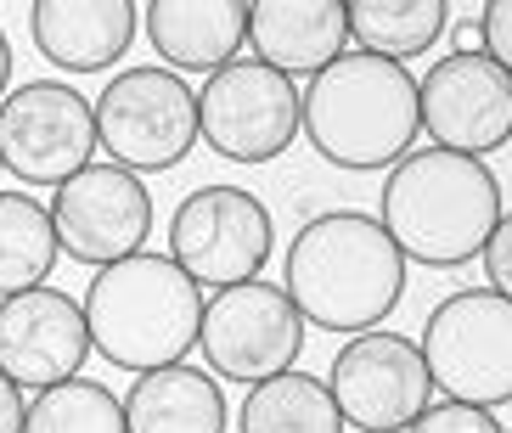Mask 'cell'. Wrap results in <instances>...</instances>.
Returning <instances> with one entry per match:
<instances>
[{"instance_id": "cell-17", "label": "cell", "mask_w": 512, "mask_h": 433, "mask_svg": "<svg viewBox=\"0 0 512 433\" xmlns=\"http://www.w3.org/2000/svg\"><path fill=\"white\" fill-rule=\"evenodd\" d=\"M141 29L175 74H214L237 62V51L248 45V6L242 0H152L141 6Z\"/></svg>"}, {"instance_id": "cell-15", "label": "cell", "mask_w": 512, "mask_h": 433, "mask_svg": "<svg viewBox=\"0 0 512 433\" xmlns=\"http://www.w3.org/2000/svg\"><path fill=\"white\" fill-rule=\"evenodd\" d=\"M141 6L130 0H34L29 34L34 51L62 74H102L136 45Z\"/></svg>"}, {"instance_id": "cell-5", "label": "cell", "mask_w": 512, "mask_h": 433, "mask_svg": "<svg viewBox=\"0 0 512 433\" xmlns=\"http://www.w3.org/2000/svg\"><path fill=\"white\" fill-rule=\"evenodd\" d=\"M422 360L445 400L496 405L512 400V299L490 287H462L422 321Z\"/></svg>"}, {"instance_id": "cell-29", "label": "cell", "mask_w": 512, "mask_h": 433, "mask_svg": "<svg viewBox=\"0 0 512 433\" xmlns=\"http://www.w3.org/2000/svg\"><path fill=\"white\" fill-rule=\"evenodd\" d=\"M507 433H512V428H507Z\"/></svg>"}, {"instance_id": "cell-28", "label": "cell", "mask_w": 512, "mask_h": 433, "mask_svg": "<svg viewBox=\"0 0 512 433\" xmlns=\"http://www.w3.org/2000/svg\"><path fill=\"white\" fill-rule=\"evenodd\" d=\"M0 169H6V164H0Z\"/></svg>"}, {"instance_id": "cell-19", "label": "cell", "mask_w": 512, "mask_h": 433, "mask_svg": "<svg viewBox=\"0 0 512 433\" xmlns=\"http://www.w3.org/2000/svg\"><path fill=\"white\" fill-rule=\"evenodd\" d=\"M242 433H344V417H338V400L321 377L310 372H282V377H265L248 389L242 400Z\"/></svg>"}, {"instance_id": "cell-9", "label": "cell", "mask_w": 512, "mask_h": 433, "mask_svg": "<svg viewBox=\"0 0 512 433\" xmlns=\"http://www.w3.org/2000/svg\"><path fill=\"white\" fill-rule=\"evenodd\" d=\"M197 135L231 164H271L299 135V90L259 57H237L197 90Z\"/></svg>"}, {"instance_id": "cell-22", "label": "cell", "mask_w": 512, "mask_h": 433, "mask_svg": "<svg viewBox=\"0 0 512 433\" xmlns=\"http://www.w3.org/2000/svg\"><path fill=\"white\" fill-rule=\"evenodd\" d=\"M23 433H130L124 400L107 383L68 377L57 389H40L34 405L23 411Z\"/></svg>"}, {"instance_id": "cell-11", "label": "cell", "mask_w": 512, "mask_h": 433, "mask_svg": "<svg viewBox=\"0 0 512 433\" xmlns=\"http://www.w3.org/2000/svg\"><path fill=\"white\" fill-rule=\"evenodd\" d=\"M327 389L338 400V417L361 433H406L434 405V377L422 349L383 327L355 332L332 355Z\"/></svg>"}, {"instance_id": "cell-21", "label": "cell", "mask_w": 512, "mask_h": 433, "mask_svg": "<svg viewBox=\"0 0 512 433\" xmlns=\"http://www.w3.org/2000/svg\"><path fill=\"white\" fill-rule=\"evenodd\" d=\"M445 29H451L445 0H355L349 6V40L389 62L434 51Z\"/></svg>"}, {"instance_id": "cell-23", "label": "cell", "mask_w": 512, "mask_h": 433, "mask_svg": "<svg viewBox=\"0 0 512 433\" xmlns=\"http://www.w3.org/2000/svg\"><path fill=\"white\" fill-rule=\"evenodd\" d=\"M406 433H507L496 422V411H484V405H462V400H439L428 405Z\"/></svg>"}, {"instance_id": "cell-27", "label": "cell", "mask_w": 512, "mask_h": 433, "mask_svg": "<svg viewBox=\"0 0 512 433\" xmlns=\"http://www.w3.org/2000/svg\"><path fill=\"white\" fill-rule=\"evenodd\" d=\"M6 79H12V45L0 34V102H6Z\"/></svg>"}, {"instance_id": "cell-24", "label": "cell", "mask_w": 512, "mask_h": 433, "mask_svg": "<svg viewBox=\"0 0 512 433\" xmlns=\"http://www.w3.org/2000/svg\"><path fill=\"white\" fill-rule=\"evenodd\" d=\"M484 282H490V293H501V299H512V209L501 214V225L490 231V242H484Z\"/></svg>"}, {"instance_id": "cell-10", "label": "cell", "mask_w": 512, "mask_h": 433, "mask_svg": "<svg viewBox=\"0 0 512 433\" xmlns=\"http://www.w3.org/2000/svg\"><path fill=\"white\" fill-rule=\"evenodd\" d=\"M96 102L62 79H29L0 102V164L23 186H62L91 169Z\"/></svg>"}, {"instance_id": "cell-6", "label": "cell", "mask_w": 512, "mask_h": 433, "mask_svg": "<svg viewBox=\"0 0 512 433\" xmlns=\"http://www.w3.org/2000/svg\"><path fill=\"white\" fill-rule=\"evenodd\" d=\"M96 141L130 175L175 169L197 147V90L175 68H124L96 96Z\"/></svg>"}, {"instance_id": "cell-2", "label": "cell", "mask_w": 512, "mask_h": 433, "mask_svg": "<svg viewBox=\"0 0 512 433\" xmlns=\"http://www.w3.org/2000/svg\"><path fill=\"white\" fill-rule=\"evenodd\" d=\"M377 220L394 248L428 270H456L484 254L490 231L501 225V180L484 158L445 147L406 152L383 180Z\"/></svg>"}, {"instance_id": "cell-18", "label": "cell", "mask_w": 512, "mask_h": 433, "mask_svg": "<svg viewBox=\"0 0 512 433\" xmlns=\"http://www.w3.org/2000/svg\"><path fill=\"white\" fill-rule=\"evenodd\" d=\"M130 433H226V394L220 377L197 366H158L141 372L124 394Z\"/></svg>"}, {"instance_id": "cell-8", "label": "cell", "mask_w": 512, "mask_h": 433, "mask_svg": "<svg viewBox=\"0 0 512 433\" xmlns=\"http://www.w3.org/2000/svg\"><path fill=\"white\" fill-rule=\"evenodd\" d=\"M276 248L271 209L242 186H197L169 214V259L197 287H237L254 282Z\"/></svg>"}, {"instance_id": "cell-3", "label": "cell", "mask_w": 512, "mask_h": 433, "mask_svg": "<svg viewBox=\"0 0 512 433\" xmlns=\"http://www.w3.org/2000/svg\"><path fill=\"white\" fill-rule=\"evenodd\" d=\"M299 130L332 169H349V175L394 169L422 130L417 79L389 57L344 51L304 85Z\"/></svg>"}, {"instance_id": "cell-14", "label": "cell", "mask_w": 512, "mask_h": 433, "mask_svg": "<svg viewBox=\"0 0 512 433\" xmlns=\"http://www.w3.org/2000/svg\"><path fill=\"white\" fill-rule=\"evenodd\" d=\"M96 355L85 304L62 287H34L0 299V372L17 389H57Z\"/></svg>"}, {"instance_id": "cell-7", "label": "cell", "mask_w": 512, "mask_h": 433, "mask_svg": "<svg viewBox=\"0 0 512 433\" xmlns=\"http://www.w3.org/2000/svg\"><path fill=\"white\" fill-rule=\"evenodd\" d=\"M197 349L220 383H265V377L293 372L304 355V315L287 299V287H271L265 276L237 287H220L203 304Z\"/></svg>"}, {"instance_id": "cell-25", "label": "cell", "mask_w": 512, "mask_h": 433, "mask_svg": "<svg viewBox=\"0 0 512 433\" xmlns=\"http://www.w3.org/2000/svg\"><path fill=\"white\" fill-rule=\"evenodd\" d=\"M479 51L490 62H501V68H507L512 74V0H490V6H484L479 12Z\"/></svg>"}, {"instance_id": "cell-1", "label": "cell", "mask_w": 512, "mask_h": 433, "mask_svg": "<svg viewBox=\"0 0 512 433\" xmlns=\"http://www.w3.org/2000/svg\"><path fill=\"white\" fill-rule=\"evenodd\" d=\"M406 293V254L394 248L383 220L361 209H332L299 225L287 248V299L299 304L304 327L321 332H372L394 315Z\"/></svg>"}, {"instance_id": "cell-16", "label": "cell", "mask_w": 512, "mask_h": 433, "mask_svg": "<svg viewBox=\"0 0 512 433\" xmlns=\"http://www.w3.org/2000/svg\"><path fill=\"white\" fill-rule=\"evenodd\" d=\"M248 45L276 74H310L349 51V6L344 0H259L248 6Z\"/></svg>"}, {"instance_id": "cell-12", "label": "cell", "mask_w": 512, "mask_h": 433, "mask_svg": "<svg viewBox=\"0 0 512 433\" xmlns=\"http://www.w3.org/2000/svg\"><path fill=\"white\" fill-rule=\"evenodd\" d=\"M422 130L434 135V147L484 158L512 141V74L490 62L479 45L445 51L417 85Z\"/></svg>"}, {"instance_id": "cell-13", "label": "cell", "mask_w": 512, "mask_h": 433, "mask_svg": "<svg viewBox=\"0 0 512 433\" xmlns=\"http://www.w3.org/2000/svg\"><path fill=\"white\" fill-rule=\"evenodd\" d=\"M51 225H57L62 259L107 270V265H119V259L141 254V242L152 231V192L130 169L91 164L57 186Z\"/></svg>"}, {"instance_id": "cell-26", "label": "cell", "mask_w": 512, "mask_h": 433, "mask_svg": "<svg viewBox=\"0 0 512 433\" xmlns=\"http://www.w3.org/2000/svg\"><path fill=\"white\" fill-rule=\"evenodd\" d=\"M23 411H29V405H23V389L0 372V433H23Z\"/></svg>"}, {"instance_id": "cell-4", "label": "cell", "mask_w": 512, "mask_h": 433, "mask_svg": "<svg viewBox=\"0 0 512 433\" xmlns=\"http://www.w3.org/2000/svg\"><path fill=\"white\" fill-rule=\"evenodd\" d=\"M85 321L96 355L119 372L141 377L158 366H181L186 349H197L203 287L169 254H130L91 276Z\"/></svg>"}, {"instance_id": "cell-20", "label": "cell", "mask_w": 512, "mask_h": 433, "mask_svg": "<svg viewBox=\"0 0 512 433\" xmlns=\"http://www.w3.org/2000/svg\"><path fill=\"white\" fill-rule=\"evenodd\" d=\"M57 259L62 242L57 225H51V209H40L29 192H0V299L46 287Z\"/></svg>"}]
</instances>
